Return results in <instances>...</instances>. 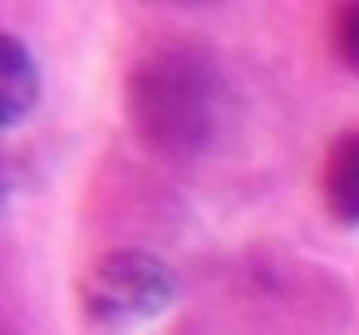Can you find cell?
Segmentation results:
<instances>
[{
  "label": "cell",
  "instance_id": "obj_2",
  "mask_svg": "<svg viewBox=\"0 0 359 335\" xmlns=\"http://www.w3.org/2000/svg\"><path fill=\"white\" fill-rule=\"evenodd\" d=\"M172 301H177L172 266L143 247L104 251L79 276V310L99 330H133L143 320H158Z\"/></svg>",
  "mask_w": 359,
  "mask_h": 335
},
{
  "label": "cell",
  "instance_id": "obj_4",
  "mask_svg": "<svg viewBox=\"0 0 359 335\" xmlns=\"http://www.w3.org/2000/svg\"><path fill=\"white\" fill-rule=\"evenodd\" d=\"M320 197L339 227H359V129H344L330 143L325 173H320Z\"/></svg>",
  "mask_w": 359,
  "mask_h": 335
},
{
  "label": "cell",
  "instance_id": "obj_1",
  "mask_svg": "<svg viewBox=\"0 0 359 335\" xmlns=\"http://www.w3.org/2000/svg\"><path fill=\"white\" fill-rule=\"evenodd\" d=\"M128 114L153 148L197 158L231 129V84L202 50H153L128 74Z\"/></svg>",
  "mask_w": 359,
  "mask_h": 335
},
{
  "label": "cell",
  "instance_id": "obj_5",
  "mask_svg": "<svg viewBox=\"0 0 359 335\" xmlns=\"http://www.w3.org/2000/svg\"><path fill=\"white\" fill-rule=\"evenodd\" d=\"M334 50L359 74V0L354 6H339V15H334Z\"/></svg>",
  "mask_w": 359,
  "mask_h": 335
},
{
  "label": "cell",
  "instance_id": "obj_3",
  "mask_svg": "<svg viewBox=\"0 0 359 335\" xmlns=\"http://www.w3.org/2000/svg\"><path fill=\"white\" fill-rule=\"evenodd\" d=\"M40 104V65L20 35H0V124L20 129Z\"/></svg>",
  "mask_w": 359,
  "mask_h": 335
}]
</instances>
